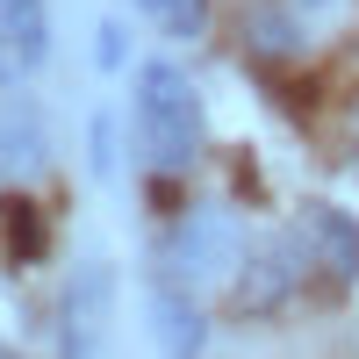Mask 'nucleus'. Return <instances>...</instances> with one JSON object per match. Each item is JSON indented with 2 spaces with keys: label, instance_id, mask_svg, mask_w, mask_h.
Wrapping results in <instances>:
<instances>
[{
  "label": "nucleus",
  "instance_id": "1",
  "mask_svg": "<svg viewBox=\"0 0 359 359\" xmlns=\"http://www.w3.org/2000/svg\"><path fill=\"white\" fill-rule=\"evenodd\" d=\"M137 137L158 172H187L201 158V94L172 57L137 65Z\"/></svg>",
  "mask_w": 359,
  "mask_h": 359
},
{
  "label": "nucleus",
  "instance_id": "2",
  "mask_svg": "<svg viewBox=\"0 0 359 359\" xmlns=\"http://www.w3.org/2000/svg\"><path fill=\"white\" fill-rule=\"evenodd\" d=\"M280 245L294 259V273L316 266L323 287H352L359 280V223L345 216V208H331V201H302V216H294V230L280 237Z\"/></svg>",
  "mask_w": 359,
  "mask_h": 359
},
{
  "label": "nucleus",
  "instance_id": "3",
  "mask_svg": "<svg viewBox=\"0 0 359 359\" xmlns=\"http://www.w3.org/2000/svg\"><path fill=\"white\" fill-rule=\"evenodd\" d=\"M165 266H172L180 287H208L230 266H245V237L230 230V216H187L172 230V245H165Z\"/></svg>",
  "mask_w": 359,
  "mask_h": 359
},
{
  "label": "nucleus",
  "instance_id": "4",
  "mask_svg": "<svg viewBox=\"0 0 359 359\" xmlns=\"http://www.w3.org/2000/svg\"><path fill=\"white\" fill-rule=\"evenodd\" d=\"M108 323H115V273L94 259L65 287V359H101L108 352Z\"/></svg>",
  "mask_w": 359,
  "mask_h": 359
},
{
  "label": "nucleus",
  "instance_id": "5",
  "mask_svg": "<svg viewBox=\"0 0 359 359\" xmlns=\"http://www.w3.org/2000/svg\"><path fill=\"white\" fill-rule=\"evenodd\" d=\"M50 50V15L43 0H0V86H15L43 65Z\"/></svg>",
  "mask_w": 359,
  "mask_h": 359
},
{
  "label": "nucleus",
  "instance_id": "6",
  "mask_svg": "<svg viewBox=\"0 0 359 359\" xmlns=\"http://www.w3.org/2000/svg\"><path fill=\"white\" fill-rule=\"evenodd\" d=\"M151 338H158V359H194V352H201L194 287H180V280H158V287H151Z\"/></svg>",
  "mask_w": 359,
  "mask_h": 359
},
{
  "label": "nucleus",
  "instance_id": "7",
  "mask_svg": "<svg viewBox=\"0 0 359 359\" xmlns=\"http://www.w3.org/2000/svg\"><path fill=\"white\" fill-rule=\"evenodd\" d=\"M144 15H151L165 36H201L208 29V0H137Z\"/></svg>",
  "mask_w": 359,
  "mask_h": 359
},
{
  "label": "nucleus",
  "instance_id": "8",
  "mask_svg": "<svg viewBox=\"0 0 359 359\" xmlns=\"http://www.w3.org/2000/svg\"><path fill=\"white\" fill-rule=\"evenodd\" d=\"M294 8H302V15H316V8H331V0H294Z\"/></svg>",
  "mask_w": 359,
  "mask_h": 359
},
{
  "label": "nucleus",
  "instance_id": "9",
  "mask_svg": "<svg viewBox=\"0 0 359 359\" xmlns=\"http://www.w3.org/2000/svg\"><path fill=\"white\" fill-rule=\"evenodd\" d=\"M0 359H15V352H8V345H0Z\"/></svg>",
  "mask_w": 359,
  "mask_h": 359
}]
</instances>
